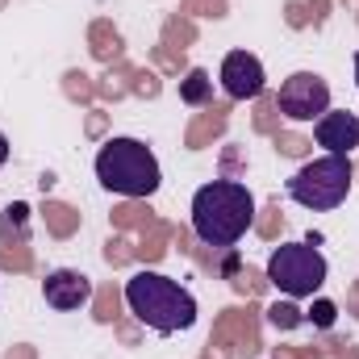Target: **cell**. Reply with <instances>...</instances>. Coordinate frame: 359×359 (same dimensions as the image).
Returning <instances> with one entry per match:
<instances>
[{"mask_svg": "<svg viewBox=\"0 0 359 359\" xmlns=\"http://www.w3.org/2000/svg\"><path fill=\"white\" fill-rule=\"evenodd\" d=\"M355 184V168H351V155H322L313 163H305L301 172H292L288 180V196L301 205V209H313V213H330L347 201Z\"/></svg>", "mask_w": 359, "mask_h": 359, "instance_id": "277c9868", "label": "cell"}, {"mask_svg": "<svg viewBox=\"0 0 359 359\" xmlns=\"http://www.w3.org/2000/svg\"><path fill=\"white\" fill-rule=\"evenodd\" d=\"M355 88H359V50H355Z\"/></svg>", "mask_w": 359, "mask_h": 359, "instance_id": "5bb4252c", "label": "cell"}, {"mask_svg": "<svg viewBox=\"0 0 359 359\" xmlns=\"http://www.w3.org/2000/svg\"><path fill=\"white\" fill-rule=\"evenodd\" d=\"M126 305L155 334H180L196 322V297L163 271H134L126 280Z\"/></svg>", "mask_w": 359, "mask_h": 359, "instance_id": "7a4b0ae2", "label": "cell"}, {"mask_svg": "<svg viewBox=\"0 0 359 359\" xmlns=\"http://www.w3.org/2000/svg\"><path fill=\"white\" fill-rule=\"evenodd\" d=\"M280 113L288 121H318L326 109H330V84L318 76V72H292L284 84H280V96H276Z\"/></svg>", "mask_w": 359, "mask_h": 359, "instance_id": "8992f818", "label": "cell"}, {"mask_svg": "<svg viewBox=\"0 0 359 359\" xmlns=\"http://www.w3.org/2000/svg\"><path fill=\"white\" fill-rule=\"evenodd\" d=\"M8 155H13V147H8V138H4V134H0V168H4V163H8Z\"/></svg>", "mask_w": 359, "mask_h": 359, "instance_id": "4fadbf2b", "label": "cell"}, {"mask_svg": "<svg viewBox=\"0 0 359 359\" xmlns=\"http://www.w3.org/2000/svg\"><path fill=\"white\" fill-rule=\"evenodd\" d=\"M217 80H222V88L230 100H255L259 92H264V63L251 55V50H230L226 59H222V72H217Z\"/></svg>", "mask_w": 359, "mask_h": 359, "instance_id": "52a82bcc", "label": "cell"}, {"mask_svg": "<svg viewBox=\"0 0 359 359\" xmlns=\"http://www.w3.org/2000/svg\"><path fill=\"white\" fill-rule=\"evenodd\" d=\"M334 313H339V309H334L330 301H313V309H309L305 318H309L318 330H330V326H334Z\"/></svg>", "mask_w": 359, "mask_h": 359, "instance_id": "8fae6325", "label": "cell"}, {"mask_svg": "<svg viewBox=\"0 0 359 359\" xmlns=\"http://www.w3.org/2000/svg\"><path fill=\"white\" fill-rule=\"evenodd\" d=\"M96 180L100 188L117 192V196H155L159 184H163V172H159V159L147 142L138 138H109L100 151H96Z\"/></svg>", "mask_w": 359, "mask_h": 359, "instance_id": "3957f363", "label": "cell"}, {"mask_svg": "<svg viewBox=\"0 0 359 359\" xmlns=\"http://www.w3.org/2000/svg\"><path fill=\"white\" fill-rule=\"evenodd\" d=\"M42 297H46L50 309L72 313V309H80V305L92 301V280L76 268H55V271H46V280H42Z\"/></svg>", "mask_w": 359, "mask_h": 359, "instance_id": "ba28073f", "label": "cell"}, {"mask_svg": "<svg viewBox=\"0 0 359 359\" xmlns=\"http://www.w3.org/2000/svg\"><path fill=\"white\" fill-rule=\"evenodd\" d=\"M209 96H213V80H209L205 67H192L188 80H180V100L184 104H205Z\"/></svg>", "mask_w": 359, "mask_h": 359, "instance_id": "30bf717a", "label": "cell"}, {"mask_svg": "<svg viewBox=\"0 0 359 359\" xmlns=\"http://www.w3.org/2000/svg\"><path fill=\"white\" fill-rule=\"evenodd\" d=\"M330 276V264L326 255L313 247V243H280L268 255V280L271 288H280L284 297L292 301H305L313 297Z\"/></svg>", "mask_w": 359, "mask_h": 359, "instance_id": "5b68a950", "label": "cell"}, {"mask_svg": "<svg viewBox=\"0 0 359 359\" xmlns=\"http://www.w3.org/2000/svg\"><path fill=\"white\" fill-rule=\"evenodd\" d=\"M268 318H271V326H297V322H301L297 309H288V305H271Z\"/></svg>", "mask_w": 359, "mask_h": 359, "instance_id": "7c38bea8", "label": "cell"}, {"mask_svg": "<svg viewBox=\"0 0 359 359\" xmlns=\"http://www.w3.org/2000/svg\"><path fill=\"white\" fill-rule=\"evenodd\" d=\"M313 138H318V147H326V155H351L359 147V113L326 109L313 121Z\"/></svg>", "mask_w": 359, "mask_h": 359, "instance_id": "9c48e42d", "label": "cell"}, {"mask_svg": "<svg viewBox=\"0 0 359 359\" xmlns=\"http://www.w3.org/2000/svg\"><path fill=\"white\" fill-rule=\"evenodd\" d=\"M255 226V196L243 180L201 184L192 196V234L205 247H234Z\"/></svg>", "mask_w": 359, "mask_h": 359, "instance_id": "6da1fadb", "label": "cell"}]
</instances>
